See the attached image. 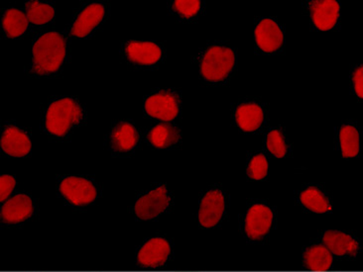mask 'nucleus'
Returning a JSON list of instances; mask_svg holds the SVG:
<instances>
[{
	"instance_id": "f257e3e1",
	"label": "nucleus",
	"mask_w": 363,
	"mask_h": 272,
	"mask_svg": "<svg viewBox=\"0 0 363 272\" xmlns=\"http://www.w3.org/2000/svg\"><path fill=\"white\" fill-rule=\"evenodd\" d=\"M66 57V40L57 32L43 35L33 47V71L40 76L58 71Z\"/></svg>"
},
{
	"instance_id": "f03ea898",
	"label": "nucleus",
	"mask_w": 363,
	"mask_h": 272,
	"mask_svg": "<svg viewBox=\"0 0 363 272\" xmlns=\"http://www.w3.org/2000/svg\"><path fill=\"white\" fill-rule=\"evenodd\" d=\"M83 111L74 99L64 98L50 105L46 115V128L50 133L64 137L69 129L81 122Z\"/></svg>"
},
{
	"instance_id": "7ed1b4c3",
	"label": "nucleus",
	"mask_w": 363,
	"mask_h": 272,
	"mask_svg": "<svg viewBox=\"0 0 363 272\" xmlns=\"http://www.w3.org/2000/svg\"><path fill=\"white\" fill-rule=\"evenodd\" d=\"M235 63L233 49L225 47H211L201 61V74L210 81H223L228 78Z\"/></svg>"
},
{
	"instance_id": "20e7f679",
	"label": "nucleus",
	"mask_w": 363,
	"mask_h": 272,
	"mask_svg": "<svg viewBox=\"0 0 363 272\" xmlns=\"http://www.w3.org/2000/svg\"><path fill=\"white\" fill-rule=\"evenodd\" d=\"M180 99L170 90H162L146 100L145 110L151 117L169 122L177 117Z\"/></svg>"
},
{
	"instance_id": "39448f33",
	"label": "nucleus",
	"mask_w": 363,
	"mask_h": 272,
	"mask_svg": "<svg viewBox=\"0 0 363 272\" xmlns=\"http://www.w3.org/2000/svg\"><path fill=\"white\" fill-rule=\"evenodd\" d=\"M60 191L77 206L89 204L96 197V190L93 183L81 177L66 178L61 183Z\"/></svg>"
},
{
	"instance_id": "423d86ee",
	"label": "nucleus",
	"mask_w": 363,
	"mask_h": 272,
	"mask_svg": "<svg viewBox=\"0 0 363 272\" xmlns=\"http://www.w3.org/2000/svg\"><path fill=\"white\" fill-rule=\"evenodd\" d=\"M170 201L171 198L168 197L167 189L165 185H162L145 196L141 197L136 202V215L143 220L153 219L165 211Z\"/></svg>"
},
{
	"instance_id": "0eeeda50",
	"label": "nucleus",
	"mask_w": 363,
	"mask_h": 272,
	"mask_svg": "<svg viewBox=\"0 0 363 272\" xmlns=\"http://www.w3.org/2000/svg\"><path fill=\"white\" fill-rule=\"evenodd\" d=\"M311 17L320 31L334 28L340 16V4L335 0H314L310 4Z\"/></svg>"
},
{
	"instance_id": "6e6552de",
	"label": "nucleus",
	"mask_w": 363,
	"mask_h": 272,
	"mask_svg": "<svg viewBox=\"0 0 363 272\" xmlns=\"http://www.w3.org/2000/svg\"><path fill=\"white\" fill-rule=\"evenodd\" d=\"M273 214L269 208L256 204L250 208L245 220V231L252 240H260L269 231Z\"/></svg>"
},
{
	"instance_id": "1a4fd4ad",
	"label": "nucleus",
	"mask_w": 363,
	"mask_h": 272,
	"mask_svg": "<svg viewBox=\"0 0 363 272\" xmlns=\"http://www.w3.org/2000/svg\"><path fill=\"white\" fill-rule=\"evenodd\" d=\"M225 211V198L220 190H213L206 193L201 201L199 220L201 226L211 227L216 226Z\"/></svg>"
},
{
	"instance_id": "9d476101",
	"label": "nucleus",
	"mask_w": 363,
	"mask_h": 272,
	"mask_svg": "<svg viewBox=\"0 0 363 272\" xmlns=\"http://www.w3.org/2000/svg\"><path fill=\"white\" fill-rule=\"evenodd\" d=\"M255 40L258 47L265 53H273L282 46V31L273 20L264 19L255 29Z\"/></svg>"
},
{
	"instance_id": "9b49d317",
	"label": "nucleus",
	"mask_w": 363,
	"mask_h": 272,
	"mask_svg": "<svg viewBox=\"0 0 363 272\" xmlns=\"http://www.w3.org/2000/svg\"><path fill=\"white\" fill-rule=\"evenodd\" d=\"M32 143L28 136L15 126L5 129L1 138V148L7 155L22 158L28 155Z\"/></svg>"
},
{
	"instance_id": "f8f14e48",
	"label": "nucleus",
	"mask_w": 363,
	"mask_h": 272,
	"mask_svg": "<svg viewBox=\"0 0 363 272\" xmlns=\"http://www.w3.org/2000/svg\"><path fill=\"white\" fill-rule=\"evenodd\" d=\"M170 254V246L166 240L156 237L144 244L138 254L139 264L144 266H163Z\"/></svg>"
},
{
	"instance_id": "ddd939ff",
	"label": "nucleus",
	"mask_w": 363,
	"mask_h": 272,
	"mask_svg": "<svg viewBox=\"0 0 363 272\" xmlns=\"http://www.w3.org/2000/svg\"><path fill=\"white\" fill-rule=\"evenodd\" d=\"M125 53L129 61L141 66L156 64L162 56L161 49L151 42L130 41L126 45Z\"/></svg>"
},
{
	"instance_id": "4468645a",
	"label": "nucleus",
	"mask_w": 363,
	"mask_h": 272,
	"mask_svg": "<svg viewBox=\"0 0 363 272\" xmlns=\"http://www.w3.org/2000/svg\"><path fill=\"white\" fill-rule=\"evenodd\" d=\"M33 214L32 200L27 195H16L5 203L1 210L2 221L16 224L28 219Z\"/></svg>"
},
{
	"instance_id": "2eb2a0df",
	"label": "nucleus",
	"mask_w": 363,
	"mask_h": 272,
	"mask_svg": "<svg viewBox=\"0 0 363 272\" xmlns=\"http://www.w3.org/2000/svg\"><path fill=\"white\" fill-rule=\"evenodd\" d=\"M104 16V7L103 5L98 4L89 5L79 15L73 28H72L71 35L79 37V38L88 36L101 23Z\"/></svg>"
},
{
	"instance_id": "dca6fc26",
	"label": "nucleus",
	"mask_w": 363,
	"mask_h": 272,
	"mask_svg": "<svg viewBox=\"0 0 363 272\" xmlns=\"http://www.w3.org/2000/svg\"><path fill=\"white\" fill-rule=\"evenodd\" d=\"M139 141V134L133 125L121 122L111 133V146L116 152H128L133 150Z\"/></svg>"
},
{
	"instance_id": "f3484780",
	"label": "nucleus",
	"mask_w": 363,
	"mask_h": 272,
	"mask_svg": "<svg viewBox=\"0 0 363 272\" xmlns=\"http://www.w3.org/2000/svg\"><path fill=\"white\" fill-rule=\"evenodd\" d=\"M262 109L255 103L241 104L236 109L235 119L238 125L245 132H253L260 127L263 122Z\"/></svg>"
},
{
	"instance_id": "a211bd4d",
	"label": "nucleus",
	"mask_w": 363,
	"mask_h": 272,
	"mask_svg": "<svg viewBox=\"0 0 363 272\" xmlns=\"http://www.w3.org/2000/svg\"><path fill=\"white\" fill-rule=\"evenodd\" d=\"M324 242L327 249L337 256L349 254L355 256L359 249V244L349 235L342 232L328 231L324 236Z\"/></svg>"
},
{
	"instance_id": "6ab92c4d",
	"label": "nucleus",
	"mask_w": 363,
	"mask_h": 272,
	"mask_svg": "<svg viewBox=\"0 0 363 272\" xmlns=\"http://www.w3.org/2000/svg\"><path fill=\"white\" fill-rule=\"evenodd\" d=\"M148 141L155 148H166L175 145L181 138L180 130L169 123L155 126L148 134Z\"/></svg>"
},
{
	"instance_id": "aec40b11",
	"label": "nucleus",
	"mask_w": 363,
	"mask_h": 272,
	"mask_svg": "<svg viewBox=\"0 0 363 272\" xmlns=\"http://www.w3.org/2000/svg\"><path fill=\"white\" fill-rule=\"evenodd\" d=\"M29 20L23 12L18 9H9L5 12L2 26L9 38L21 36L28 27Z\"/></svg>"
},
{
	"instance_id": "412c9836",
	"label": "nucleus",
	"mask_w": 363,
	"mask_h": 272,
	"mask_svg": "<svg viewBox=\"0 0 363 272\" xmlns=\"http://www.w3.org/2000/svg\"><path fill=\"white\" fill-rule=\"evenodd\" d=\"M305 264L313 271H327L333 264L330 252L324 246L311 247L305 252Z\"/></svg>"
},
{
	"instance_id": "4be33fe9",
	"label": "nucleus",
	"mask_w": 363,
	"mask_h": 272,
	"mask_svg": "<svg viewBox=\"0 0 363 272\" xmlns=\"http://www.w3.org/2000/svg\"><path fill=\"white\" fill-rule=\"evenodd\" d=\"M342 157L354 158L359 152V134L352 126L344 125L340 132Z\"/></svg>"
},
{
	"instance_id": "5701e85b",
	"label": "nucleus",
	"mask_w": 363,
	"mask_h": 272,
	"mask_svg": "<svg viewBox=\"0 0 363 272\" xmlns=\"http://www.w3.org/2000/svg\"><path fill=\"white\" fill-rule=\"evenodd\" d=\"M301 202L311 211L322 214L332 209L329 199L314 187H309L301 194Z\"/></svg>"
},
{
	"instance_id": "b1692460",
	"label": "nucleus",
	"mask_w": 363,
	"mask_h": 272,
	"mask_svg": "<svg viewBox=\"0 0 363 272\" xmlns=\"http://www.w3.org/2000/svg\"><path fill=\"white\" fill-rule=\"evenodd\" d=\"M55 11L48 4H40L33 0L26 4V16L29 22L36 25L48 23L54 18Z\"/></svg>"
},
{
	"instance_id": "393cba45",
	"label": "nucleus",
	"mask_w": 363,
	"mask_h": 272,
	"mask_svg": "<svg viewBox=\"0 0 363 272\" xmlns=\"http://www.w3.org/2000/svg\"><path fill=\"white\" fill-rule=\"evenodd\" d=\"M267 148L276 158H282L287 152L284 137L280 131L274 130L268 134Z\"/></svg>"
},
{
	"instance_id": "a878e982",
	"label": "nucleus",
	"mask_w": 363,
	"mask_h": 272,
	"mask_svg": "<svg viewBox=\"0 0 363 272\" xmlns=\"http://www.w3.org/2000/svg\"><path fill=\"white\" fill-rule=\"evenodd\" d=\"M268 162L265 155H258L251 160L247 168L248 177L252 179L260 180L267 175Z\"/></svg>"
},
{
	"instance_id": "bb28decb",
	"label": "nucleus",
	"mask_w": 363,
	"mask_h": 272,
	"mask_svg": "<svg viewBox=\"0 0 363 272\" xmlns=\"http://www.w3.org/2000/svg\"><path fill=\"white\" fill-rule=\"evenodd\" d=\"M200 7V0H176L173 5V9L185 18L195 16Z\"/></svg>"
},
{
	"instance_id": "cd10ccee",
	"label": "nucleus",
	"mask_w": 363,
	"mask_h": 272,
	"mask_svg": "<svg viewBox=\"0 0 363 272\" xmlns=\"http://www.w3.org/2000/svg\"><path fill=\"white\" fill-rule=\"evenodd\" d=\"M15 185H16V182H15L14 178L10 177V175H2V177H0V200H1V201H4V200L7 199V197L11 194Z\"/></svg>"
},
{
	"instance_id": "c85d7f7f",
	"label": "nucleus",
	"mask_w": 363,
	"mask_h": 272,
	"mask_svg": "<svg viewBox=\"0 0 363 272\" xmlns=\"http://www.w3.org/2000/svg\"><path fill=\"white\" fill-rule=\"evenodd\" d=\"M352 81H354V90L359 95V98H363V66H360L359 69H355L354 76H352Z\"/></svg>"
}]
</instances>
